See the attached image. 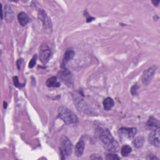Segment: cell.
Instances as JSON below:
<instances>
[{
	"mask_svg": "<svg viewBox=\"0 0 160 160\" xmlns=\"http://www.w3.org/2000/svg\"><path fill=\"white\" fill-rule=\"evenodd\" d=\"M96 137L101 140L103 147L108 151L115 153L120 150L118 143L114 139L108 130L98 128L95 131Z\"/></svg>",
	"mask_w": 160,
	"mask_h": 160,
	"instance_id": "1",
	"label": "cell"
},
{
	"mask_svg": "<svg viewBox=\"0 0 160 160\" xmlns=\"http://www.w3.org/2000/svg\"><path fill=\"white\" fill-rule=\"evenodd\" d=\"M58 112V117L66 125L76 123L78 121V117L75 113L64 106H60Z\"/></svg>",
	"mask_w": 160,
	"mask_h": 160,
	"instance_id": "2",
	"label": "cell"
},
{
	"mask_svg": "<svg viewBox=\"0 0 160 160\" xmlns=\"http://www.w3.org/2000/svg\"><path fill=\"white\" fill-rule=\"evenodd\" d=\"M73 151V144L70 140L65 136H63L61 138V148L60 153L62 159H65L67 156L71 154Z\"/></svg>",
	"mask_w": 160,
	"mask_h": 160,
	"instance_id": "3",
	"label": "cell"
},
{
	"mask_svg": "<svg viewBox=\"0 0 160 160\" xmlns=\"http://www.w3.org/2000/svg\"><path fill=\"white\" fill-rule=\"evenodd\" d=\"M73 99L75 106L79 111H81L88 115H94V113L91 108V106H89V104L83 99L78 97L77 96H73Z\"/></svg>",
	"mask_w": 160,
	"mask_h": 160,
	"instance_id": "4",
	"label": "cell"
},
{
	"mask_svg": "<svg viewBox=\"0 0 160 160\" xmlns=\"http://www.w3.org/2000/svg\"><path fill=\"white\" fill-rule=\"evenodd\" d=\"M39 59L42 63L46 64L51 57V49L46 44H43L39 48Z\"/></svg>",
	"mask_w": 160,
	"mask_h": 160,
	"instance_id": "5",
	"label": "cell"
},
{
	"mask_svg": "<svg viewBox=\"0 0 160 160\" xmlns=\"http://www.w3.org/2000/svg\"><path fill=\"white\" fill-rule=\"evenodd\" d=\"M157 68H158L157 66H153L149 68L148 69L146 70L143 72L142 78H141V80H142L143 83L144 85H148L149 83V82L152 80L154 73H156Z\"/></svg>",
	"mask_w": 160,
	"mask_h": 160,
	"instance_id": "6",
	"label": "cell"
},
{
	"mask_svg": "<svg viewBox=\"0 0 160 160\" xmlns=\"http://www.w3.org/2000/svg\"><path fill=\"white\" fill-rule=\"evenodd\" d=\"M59 78L68 86H70L73 85V79L71 73L67 70H63L58 73Z\"/></svg>",
	"mask_w": 160,
	"mask_h": 160,
	"instance_id": "7",
	"label": "cell"
},
{
	"mask_svg": "<svg viewBox=\"0 0 160 160\" xmlns=\"http://www.w3.org/2000/svg\"><path fill=\"white\" fill-rule=\"evenodd\" d=\"M149 143L156 147H159L160 144L159 141V128L152 131L148 136Z\"/></svg>",
	"mask_w": 160,
	"mask_h": 160,
	"instance_id": "8",
	"label": "cell"
},
{
	"mask_svg": "<svg viewBox=\"0 0 160 160\" xmlns=\"http://www.w3.org/2000/svg\"><path fill=\"white\" fill-rule=\"evenodd\" d=\"M137 133V130L135 128H121L118 130V133L121 136H124L128 139H131L135 137V135Z\"/></svg>",
	"mask_w": 160,
	"mask_h": 160,
	"instance_id": "9",
	"label": "cell"
},
{
	"mask_svg": "<svg viewBox=\"0 0 160 160\" xmlns=\"http://www.w3.org/2000/svg\"><path fill=\"white\" fill-rule=\"evenodd\" d=\"M38 18L42 21L43 25L45 26L46 28H49H49H51L52 24H51V20L48 18V16H47L46 13L43 10H41L39 11Z\"/></svg>",
	"mask_w": 160,
	"mask_h": 160,
	"instance_id": "10",
	"label": "cell"
},
{
	"mask_svg": "<svg viewBox=\"0 0 160 160\" xmlns=\"http://www.w3.org/2000/svg\"><path fill=\"white\" fill-rule=\"evenodd\" d=\"M5 19L8 23H11L14 19V13L11 7L7 5L5 8Z\"/></svg>",
	"mask_w": 160,
	"mask_h": 160,
	"instance_id": "11",
	"label": "cell"
},
{
	"mask_svg": "<svg viewBox=\"0 0 160 160\" xmlns=\"http://www.w3.org/2000/svg\"><path fill=\"white\" fill-rule=\"evenodd\" d=\"M85 147V143L84 140L82 139H80L78 142L76 143V146H75V154L78 157H81L84 152Z\"/></svg>",
	"mask_w": 160,
	"mask_h": 160,
	"instance_id": "12",
	"label": "cell"
},
{
	"mask_svg": "<svg viewBox=\"0 0 160 160\" xmlns=\"http://www.w3.org/2000/svg\"><path fill=\"white\" fill-rule=\"evenodd\" d=\"M75 55V53L72 49H68L65 53V55L63 58V65H65L68 62L71 60Z\"/></svg>",
	"mask_w": 160,
	"mask_h": 160,
	"instance_id": "13",
	"label": "cell"
},
{
	"mask_svg": "<svg viewBox=\"0 0 160 160\" xmlns=\"http://www.w3.org/2000/svg\"><path fill=\"white\" fill-rule=\"evenodd\" d=\"M18 20L22 26H25L30 21L28 16L24 12H21L18 15Z\"/></svg>",
	"mask_w": 160,
	"mask_h": 160,
	"instance_id": "14",
	"label": "cell"
},
{
	"mask_svg": "<svg viewBox=\"0 0 160 160\" xmlns=\"http://www.w3.org/2000/svg\"><path fill=\"white\" fill-rule=\"evenodd\" d=\"M46 85L48 87H60V83L57 80V77L53 76L48 78L46 81Z\"/></svg>",
	"mask_w": 160,
	"mask_h": 160,
	"instance_id": "15",
	"label": "cell"
},
{
	"mask_svg": "<svg viewBox=\"0 0 160 160\" xmlns=\"http://www.w3.org/2000/svg\"><path fill=\"white\" fill-rule=\"evenodd\" d=\"M103 106H104V109L106 111H108L110 110H111L115 104L114 101L112 98L108 97L106 98L103 102Z\"/></svg>",
	"mask_w": 160,
	"mask_h": 160,
	"instance_id": "16",
	"label": "cell"
},
{
	"mask_svg": "<svg viewBox=\"0 0 160 160\" xmlns=\"http://www.w3.org/2000/svg\"><path fill=\"white\" fill-rule=\"evenodd\" d=\"M144 143V138L140 136H138L136 137L133 141V146L138 149L141 148L143 146Z\"/></svg>",
	"mask_w": 160,
	"mask_h": 160,
	"instance_id": "17",
	"label": "cell"
},
{
	"mask_svg": "<svg viewBox=\"0 0 160 160\" xmlns=\"http://www.w3.org/2000/svg\"><path fill=\"white\" fill-rule=\"evenodd\" d=\"M147 125L150 127H154L156 128H159V121L155 119L154 117H149L148 122Z\"/></svg>",
	"mask_w": 160,
	"mask_h": 160,
	"instance_id": "18",
	"label": "cell"
},
{
	"mask_svg": "<svg viewBox=\"0 0 160 160\" xmlns=\"http://www.w3.org/2000/svg\"><path fill=\"white\" fill-rule=\"evenodd\" d=\"M132 149H131V148L129 146V145H124L122 148H121V155L123 156H127L130 153H131Z\"/></svg>",
	"mask_w": 160,
	"mask_h": 160,
	"instance_id": "19",
	"label": "cell"
},
{
	"mask_svg": "<svg viewBox=\"0 0 160 160\" xmlns=\"http://www.w3.org/2000/svg\"><path fill=\"white\" fill-rule=\"evenodd\" d=\"M106 159H108V160H116V159H120L119 157L115 154H112V153H109L107 154L106 157Z\"/></svg>",
	"mask_w": 160,
	"mask_h": 160,
	"instance_id": "20",
	"label": "cell"
},
{
	"mask_svg": "<svg viewBox=\"0 0 160 160\" xmlns=\"http://www.w3.org/2000/svg\"><path fill=\"white\" fill-rule=\"evenodd\" d=\"M37 58H38V57H37V55H34L33 56V57L31 58L30 62L29 63V66H28V67H29L30 68H33L34 66V65H36V63Z\"/></svg>",
	"mask_w": 160,
	"mask_h": 160,
	"instance_id": "21",
	"label": "cell"
},
{
	"mask_svg": "<svg viewBox=\"0 0 160 160\" xmlns=\"http://www.w3.org/2000/svg\"><path fill=\"white\" fill-rule=\"evenodd\" d=\"M138 88V86L137 85V84L136 83L135 85H133V86L131 88V94L133 95H135L136 94V92H137V89Z\"/></svg>",
	"mask_w": 160,
	"mask_h": 160,
	"instance_id": "22",
	"label": "cell"
},
{
	"mask_svg": "<svg viewBox=\"0 0 160 160\" xmlns=\"http://www.w3.org/2000/svg\"><path fill=\"white\" fill-rule=\"evenodd\" d=\"M13 83H14V85L16 87H19V81H18V78L17 76H14L13 77Z\"/></svg>",
	"mask_w": 160,
	"mask_h": 160,
	"instance_id": "23",
	"label": "cell"
},
{
	"mask_svg": "<svg viewBox=\"0 0 160 160\" xmlns=\"http://www.w3.org/2000/svg\"><path fill=\"white\" fill-rule=\"evenodd\" d=\"M90 159H103V158L99 155H98V154H93L90 157Z\"/></svg>",
	"mask_w": 160,
	"mask_h": 160,
	"instance_id": "24",
	"label": "cell"
},
{
	"mask_svg": "<svg viewBox=\"0 0 160 160\" xmlns=\"http://www.w3.org/2000/svg\"><path fill=\"white\" fill-rule=\"evenodd\" d=\"M148 159H159L157 157H156L154 155H149V157L147 158Z\"/></svg>",
	"mask_w": 160,
	"mask_h": 160,
	"instance_id": "25",
	"label": "cell"
},
{
	"mask_svg": "<svg viewBox=\"0 0 160 160\" xmlns=\"http://www.w3.org/2000/svg\"><path fill=\"white\" fill-rule=\"evenodd\" d=\"M21 62H22V60L21 59L18 60V62H17V67H18V70H20V66H21Z\"/></svg>",
	"mask_w": 160,
	"mask_h": 160,
	"instance_id": "26",
	"label": "cell"
},
{
	"mask_svg": "<svg viewBox=\"0 0 160 160\" xmlns=\"http://www.w3.org/2000/svg\"><path fill=\"white\" fill-rule=\"evenodd\" d=\"M159 1H152V3L154 5V6H158L159 3Z\"/></svg>",
	"mask_w": 160,
	"mask_h": 160,
	"instance_id": "27",
	"label": "cell"
},
{
	"mask_svg": "<svg viewBox=\"0 0 160 160\" xmlns=\"http://www.w3.org/2000/svg\"><path fill=\"white\" fill-rule=\"evenodd\" d=\"M90 20H94V18H90ZM88 21H90V20H89V19L87 20V22H88Z\"/></svg>",
	"mask_w": 160,
	"mask_h": 160,
	"instance_id": "28",
	"label": "cell"
}]
</instances>
